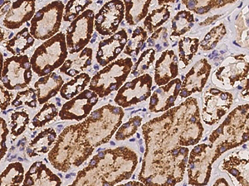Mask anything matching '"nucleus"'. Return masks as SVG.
I'll list each match as a JSON object with an SVG mask.
<instances>
[{
	"label": "nucleus",
	"mask_w": 249,
	"mask_h": 186,
	"mask_svg": "<svg viewBox=\"0 0 249 186\" xmlns=\"http://www.w3.org/2000/svg\"><path fill=\"white\" fill-rule=\"evenodd\" d=\"M194 26V16L190 12H179L172 21V36H180Z\"/></svg>",
	"instance_id": "22"
},
{
	"label": "nucleus",
	"mask_w": 249,
	"mask_h": 186,
	"mask_svg": "<svg viewBox=\"0 0 249 186\" xmlns=\"http://www.w3.org/2000/svg\"><path fill=\"white\" fill-rule=\"evenodd\" d=\"M186 8L196 12L198 15H204L215 7L225 4L224 0H182Z\"/></svg>",
	"instance_id": "23"
},
{
	"label": "nucleus",
	"mask_w": 249,
	"mask_h": 186,
	"mask_svg": "<svg viewBox=\"0 0 249 186\" xmlns=\"http://www.w3.org/2000/svg\"><path fill=\"white\" fill-rule=\"evenodd\" d=\"M92 150L79 125H71L60 134L53 148L48 153V160L54 168L68 171L71 166L79 167L91 155Z\"/></svg>",
	"instance_id": "1"
},
{
	"label": "nucleus",
	"mask_w": 249,
	"mask_h": 186,
	"mask_svg": "<svg viewBox=\"0 0 249 186\" xmlns=\"http://www.w3.org/2000/svg\"><path fill=\"white\" fill-rule=\"evenodd\" d=\"M35 38L32 36L27 28L18 31L15 37L6 42L4 44L7 51L14 56H19L34 45Z\"/></svg>",
	"instance_id": "18"
},
{
	"label": "nucleus",
	"mask_w": 249,
	"mask_h": 186,
	"mask_svg": "<svg viewBox=\"0 0 249 186\" xmlns=\"http://www.w3.org/2000/svg\"><path fill=\"white\" fill-rule=\"evenodd\" d=\"M224 3H232V2H234L236 0H224Z\"/></svg>",
	"instance_id": "39"
},
{
	"label": "nucleus",
	"mask_w": 249,
	"mask_h": 186,
	"mask_svg": "<svg viewBox=\"0 0 249 186\" xmlns=\"http://www.w3.org/2000/svg\"><path fill=\"white\" fill-rule=\"evenodd\" d=\"M92 3V0H69L64 9L63 19L66 22L73 21L82 12L85 11L87 7Z\"/></svg>",
	"instance_id": "24"
},
{
	"label": "nucleus",
	"mask_w": 249,
	"mask_h": 186,
	"mask_svg": "<svg viewBox=\"0 0 249 186\" xmlns=\"http://www.w3.org/2000/svg\"><path fill=\"white\" fill-rule=\"evenodd\" d=\"M112 113H113L114 114H118V113H122V110H121L120 108H112Z\"/></svg>",
	"instance_id": "37"
},
{
	"label": "nucleus",
	"mask_w": 249,
	"mask_h": 186,
	"mask_svg": "<svg viewBox=\"0 0 249 186\" xmlns=\"http://www.w3.org/2000/svg\"><path fill=\"white\" fill-rule=\"evenodd\" d=\"M152 79L149 75H143L128 82L119 91L116 102L124 107L147 99L150 94Z\"/></svg>",
	"instance_id": "8"
},
{
	"label": "nucleus",
	"mask_w": 249,
	"mask_h": 186,
	"mask_svg": "<svg viewBox=\"0 0 249 186\" xmlns=\"http://www.w3.org/2000/svg\"><path fill=\"white\" fill-rule=\"evenodd\" d=\"M110 144H111V145H115V143H114L113 141H111V142H110Z\"/></svg>",
	"instance_id": "41"
},
{
	"label": "nucleus",
	"mask_w": 249,
	"mask_h": 186,
	"mask_svg": "<svg viewBox=\"0 0 249 186\" xmlns=\"http://www.w3.org/2000/svg\"><path fill=\"white\" fill-rule=\"evenodd\" d=\"M90 80L91 79L88 74H80L70 81L66 83L65 85H62L60 89V94L63 99H72L74 96L77 95L85 89Z\"/></svg>",
	"instance_id": "20"
},
{
	"label": "nucleus",
	"mask_w": 249,
	"mask_h": 186,
	"mask_svg": "<svg viewBox=\"0 0 249 186\" xmlns=\"http://www.w3.org/2000/svg\"><path fill=\"white\" fill-rule=\"evenodd\" d=\"M11 94L4 86L0 85V109L5 110L9 107Z\"/></svg>",
	"instance_id": "33"
},
{
	"label": "nucleus",
	"mask_w": 249,
	"mask_h": 186,
	"mask_svg": "<svg viewBox=\"0 0 249 186\" xmlns=\"http://www.w3.org/2000/svg\"><path fill=\"white\" fill-rule=\"evenodd\" d=\"M173 1H175V0H158L160 5H162L164 3H170V2H173Z\"/></svg>",
	"instance_id": "38"
},
{
	"label": "nucleus",
	"mask_w": 249,
	"mask_h": 186,
	"mask_svg": "<svg viewBox=\"0 0 249 186\" xmlns=\"http://www.w3.org/2000/svg\"><path fill=\"white\" fill-rule=\"evenodd\" d=\"M24 168L20 162L9 165L0 175V186H18L23 183Z\"/></svg>",
	"instance_id": "21"
},
{
	"label": "nucleus",
	"mask_w": 249,
	"mask_h": 186,
	"mask_svg": "<svg viewBox=\"0 0 249 186\" xmlns=\"http://www.w3.org/2000/svg\"><path fill=\"white\" fill-rule=\"evenodd\" d=\"M127 43V34L124 30L113 35L107 40L99 43V49L96 54V60L102 66L116 59L122 52Z\"/></svg>",
	"instance_id": "11"
},
{
	"label": "nucleus",
	"mask_w": 249,
	"mask_h": 186,
	"mask_svg": "<svg viewBox=\"0 0 249 186\" xmlns=\"http://www.w3.org/2000/svg\"><path fill=\"white\" fill-rule=\"evenodd\" d=\"M33 78L30 60L27 55L14 56L3 62L1 81L9 91L27 87Z\"/></svg>",
	"instance_id": "5"
},
{
	"label": "nucleus",
	"mask_w": 249,
	"mask_h": 186,
	"mask_svg": "<svg viewBox=\"0 0 249 186\" xmlns=\"http://www.w3.org/2000/svg\"><path fill=\"white\" fill-rule=\"evenodd\" d=\"M124 6L121 0H110L105 3L95 18L96 31L102 35H110L117 30L124 17Z\"/></svg>",
	"instance_id": "7"
},
{
	"label": "nucleus",
	"mask_w": 249,
	"mask_h": 186,
	"mask_svg": "<svg viewBox=\"0 0 249 186\" xmlns=\"http://www.w3.org/2000/svg\"><path fill=\"white\" fill-rule=\"evenodd\" d=\"M178 75V60L173 51L163 52L160 58L156 62V84L161 86L176 78Z\"/></svg>",
	"instance_id": "14"
},
{
	"label": "nucleus",
	"mask_w": 249,
	"mask_h": 186,
	"mask_svg": "<svg viewBox=\"0 0 249 186\" xmlns=\"http://www.w3.org/2000/svg\"><path fill=\"white\" fill-rule=\"evenodd\" d=\"M91 60L92 50L91 48H84L75 58L66 60L60 67V71L68 75V77H75L91 65Z\"/></svg>",
	"instance_id": "16"
},
{
	"label": "nucleus",
	"mask_w": 249,
	"mask_h": 186,
	"mask_svg": "<svg viewBox=\"0 0 249 186\" xmlns=\"http://www.w3.org/2000/svg\"><path fill=\"white\" fill-rule=\"evenodd\" d=\"M68 56L65 35L57 33L34 51L30 59L32 70L38 77H45L62 66Z\"/></svg>",
	"instance_id": "2"
},
{
	"label": "nucleus",
	"mask_w": 249,
	"mask_h": 186,
	"mask_svg": "<svg viewBox=\"0 0 249 186\" xmlns=\"http://www.w3.org/2000/svg\"><path fill=\"white\" fill-rule=\"evenodd\" d=\"M198 40L184 38L178 43L179 58L184 62V65H188L198 50Z\"/></svg>",
	"instance_id": "28"
},
{
	"label": "nucleus",
	"mask_w": 249,
	"mask_h": 186,
	"mask_svg": "<svg viewBox=\"0 0 249 186\" xmlns=\"http://www.w3.org/2000/svg\"><path fill=\"white\" fill-rule=\"evenodd\" d=\"M36 0H16L6 14L3 24L11 30L19 29L35 15Z\"/></svg>",
	"instance_id": "10"
},
{
	"label": "nucleus",
	"mask_w": 249,
	"mask_h": 186,
	"mask_svg": "<svg viewBox=\"0 0 249 186\" xmlns=\"http://www.w3.org/2000/svg\"><path fill=\"white\" fill-rule=\"evenodd\" d=\"M57 139V133L53 128H48L40 133L33 140L27 148V153L30 157L37 156L48 153L52 145Z\"/></svg>",
	"instance_id": "17"
},
{
	"label": "nucleus",
	"mask_w": 249,
	"mask_h": 186,
	"mask_svg": "<svg viewBox=\"0 0 249 186\" xmlns=\"http://www.w3.org/2000/svg\"><path fill=\"white\" fill-rule=\"evenodd\" d=\"M156 51L153 49H149L147 51H144L140 57L139 61L137 62L132 71L134 76H138L142 71L147 70L150 67V64L154 62Z\"/></svg>",
	"instance_id": "31"
},
{
	"label": "nucleus",
	"mask_w": 249,
	"mask_h": 186,
	"mask_svg": "<svg viewBox=\"0 0 249 186\" xmlns=\"http://www.w3.org/2000/svg\"><path fill=\"white\" fill-rule=\"evenodd\" d=\"M210 71L211 66L206 60L197 62L184 79L183 90L180 93L181 97H187L194 92L201 91L210 76Z\"/></svg>",
	"instance_id": "12"
},
{
	"label": "nucleus",
	"mask_w": 249,
	"mask_h": 186,
	"mask_svg": "<svg viewBox=\"0 0 249 186\" xmlns=\"http://www.w3.org/2000/svg\"><path fill=\"white\" fill-rule=\"evenodd\" d=\"M65 6L53 1L39 9L31 19L30 33L35 39L46 41L59 31Z\"/></svg>",
	"instance_id": "3"
},
{
	"label": "nucleus",
	"mask_w": 249,
	"mask_h": 186,
	"mask_svg": "<svg viewBox=\"0 0 249 186\" xmlns=\"http://www.w3.org/2000/svg\"><path fill=\"white\" fill-rule=\"evenodd\" d=\"M57 107L53 104H46L37 115L34 117L32 121V126L34 128L42 127L48 122L52 121L57 115Z\"/></svg>",
	"instance_id": "27"
},
{
	"label": "nucleus",
	"mask_w": 249,
	"mask_h": 186,
	"mask_svg": "<svg viewBox=\"0 0 249 186\" xmlns=\"http://www.w3.org/2000/svg\"><path fill=\"white\" fill-rule=\"evenodd\" d=\"M61 180L48 169L45 164L37 161L27 172L23 186H60Z\"/></svg>",
	"instance_id": "13"
},
{
	"label": "nucleus",
	"mask_w": 249,
	"mask_h": 186,
	"mask_svg": "<svg viewBox=\"0 0 249 186\" xmlns=\"http://www.w3.org/2000/svg\"><path fill=\"white\" fill-rule=\"evenodd\" d=\"M190 121L192 122V123H196V118H195V117H192V118H191V119H190Z\"/></svg>",
	"instance_id": "40"
},
{
	"label": "nucleus",
	"mask_w": 249,
	"mask_h": 186,
	"mask_svg": "<svg viewBox=\"0 0 249 186\" xmlns=\"http://www.w3.org/2000/svg\"><path fill=\"white\" fill-rule=\"evenodd\" d=\"M11 5L10 0H0V17L8 13Z\"/></svg>",
	"instance_id": "34"
},
{
	"label": "nucleus",
	"mask_w": 249,
	"mask_h": 186,
	"mask_svg": "<svg viewBox=\"0 0 249 186\" xmlns=\"http://www.w3.org/2000/svg\"><path fill=\"white\" fill-rule=\"evenodd\" d=\"M170 17V11L166 7H162L151 12L144 20V26L148 31L152 32L153 30L161 26Z\"/></svg>",
	"instance_id": "25"
},
{
	"label": "nucleus",
	"mask_w": 249,
	"mask_h": 186,
	"mask_svg": "<svg viewBox=\"0 0 249 186\" xmlns=\"http://www.w3.org/2000/svg\"><path fill=\"white\" fill-rule=\"evenodd\" d=\"M3 54L0 51V80H1V76H2V71L3 67Z\"/></svg>",
	"instance_id": "36"
},
{
	"label": "nucleus",
	"mask_w": 249,
	"mask_h": 186,
	"mask_svg": "<svg viewBox=\"0 0 249 186\" xmlns=\"http://www.w3.org/2000/svg\"><path fill=\"white\" fill-rule=\"evenodd\" d=\"M132 67L130 58L117 60L94 76L90 90L101 97L107 95L111 91L118 90L127 78Z\"/></svg>",
	"instance_id": "4"
},
{
	"label": "nucleus",
	"mask_w": 249,
	"mask_h": 186,
	"mask_svg": "<svg viewBox=\"0 0 249 186\" xmlns=\"http://www.w3.org/2000/svg\"><path fill=\"white\" fill-rule=\"evenodd\" d=\"M37 93L33 88H29L24 91H20L17 93L15 100L12 102L14 107L29 106L30 108L37 107Z\"/></svg>",
	"instance_id": "29"
},
{
	"label": "nucleus",
	"mask_w": 249,
	"mask_h": 186,
	"mask_svg": "<svg viewBox=\"0 0 249 186\" xmlns=\"http://www.w3.org/2000/svg\"><path fill=\"white\" fill-rule=\"evenodd\" d=\"M29 123V114L24 111L13 113L11 115L12 135L18 137L22 134Z\"/></svg>",
	"instance_id": "30"
},
{
	"label": "nucleus",
	"mask_w": 249,
	"mask_h": 186,
	"mask_svg": "<svg viewBox=\"0 0 249 186\" xmlns=\"http://www.w3.org/2000/svg\"><path fill=\"white\" fill-rule=\"evenodd\" d=\"M6 37H7V33L5 30L0 27V43L3 42V40H5Z\"/></svg>",
	"instance_id": "35"
},
{
	"label": "nucleus",
	"mask_w": 249,
	"mask_h": 186,
	"mask_svg": "<svg viewBox=\"0 0 249 186\" xmlns=\"http://www.w3.org/2000/svg\"><path fill=\"white\" fill-rule=\"evenodd\" d=\"M9 128L7 123L3 118H0V161L3 159L8 151V147L6 146Z\"/></svg>",
	"instance_id": "32"
},
{
	"label": "nucleus",
	"mask_w": 249,
	"mask_h": 186,
	"mask_svg": "<svg viewBox=\"0 0 249 186\" xmlns=\"http://www.w3.org/2000/svg\"><path fill=\"white\" fill-rule=\"evenodd\" d=\"M147 38V33L144 29L138 27L134 31L133 35L130 42L126 46L124 53L129 56H137L140 51H142V46L144 45L145 40Z\"/></svg>",
	"instance_id": "26"
},
{
	"label": "nucleus",
	"mask_w": 249,
	"mask_h": 186,
	"mask_svg": "<svg viewBox=\"0 0 249 186\" xmlns=\"http://www.w3.org/2000/svg\"><path fill=\"white\" fill-rule=\"evenodd\" d=\"M94 19V12L88 9L71 22L65 36L69 53L73 55L82 51L89 43L93 33Z\"/></svg>",
	"instance_id": "6"
},
{
	"label": "nucleus",
	"mask_w": 249,
	"mask_h": 186,
	"mask_svg": "<svg viewBox=\"0 0 249 186\" xmlns=\"http://www.w3.org/2000/svg\"><path fill=\"white\" fill-rule=\"evenodd\" d=\"M96 102L97 96L96 93L91 90L84 91L62 106L59 113L60 119L80 121L89 114Z\"/></svg>",
	"instance_id": "9"
},
{
	"label": "nucleus",
	"mask_w": 249,
	"mask_h": 186,
	"mask_svg": "<svg viewBox=\"0 0 249 186\" xmlns=\"http://www.w3.org/2000/svg\"><path fill=\"white\" fill-rule=\"evenodd\" d=\"M125 18L130 25H136L145 17L151 0H124Z\"/></svg>",
	"instance_id": "19"
},
{
	"label": "nucleus",
	"mask_w": 249,
	"mask_h": 186,
	"mask_svg": "<svg viewBox=\"0 0 249 186\" xmlns=\"http://www.w3.org/2000/svg\"><path fill=\"white\" fill-rule=\"evenodd\" d=\"M63 85V79L57 73L48 74L42 77L34 84V89L37 93V101L40 105L45 103L56 95Z\"/></svg>",
	"instance_id": "15"
}]
</instances>
